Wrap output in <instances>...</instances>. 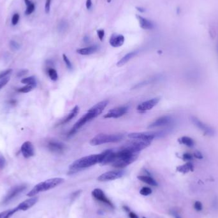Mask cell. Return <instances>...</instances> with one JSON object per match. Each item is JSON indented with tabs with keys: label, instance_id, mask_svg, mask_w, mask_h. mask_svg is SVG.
<instances>
[{
	"label": "cell",
	"instance_id": "obj_39",
	"mask_svg": "<svg viewBox=\"0 0 218 218\" xmlns=\"http://www.w3.org/2000/svg\"><path fill=\"white\" fill-rule=\"evenodd\" d=\"M182 157L183 159L186 161H191L193 158V155H192L190 153H185L183 155Z\"/></svg>",
	"mask_w": 218,
	"mask_h": 218
},
{
	"label": "cell",
	"instance_id": "obj_8",
	"mask_svg": "<svg viewBox=\"0 0 218 218\" xmlns=\"http://www.w3.org/2000/svg\"><path fill=\"white\" fill-rule=\"evenodd\" d=\"M191 121L193 125L198 129H199V130L202 131L203 133L205 135H207V136H213L215 134V131H214V130L211 126H210L207 124L203 122L199 118L195 117V116H191Z\"/></svg>",
	"mask_w": 218,
	"mask_h": 218
},
{
	"label": "cell",
	"instance_id": "obj_41",
	"mask_svg": "<svg viewBox=\"0 0 218 218\" xmlns=\"http://www.w3.org/2000/svg\"><path fill=\"white\" fill-rule=\"evenodd\" d=\"M67 26H68V24L66 23V22L62 21L59 25V29H60V31H63V30L67 28Z\"/></svg>",
	"mask_w": 218,
	"mask_h": 218
},
{
	"label": "cell",
	"instance_id": "obj_26",
	"mask_svg": "<svg viewBox=\"0 0 218 218\" xmlns=\"http://www.w3.org/2000/svg\"><path fill=\"white\" fill-rule=\"evenodd\" d=\"M179 142L180 144H184L185 145L187 146V147H191L194 145L195 142L193 138H191L189 137H182L180 138H179Z\"/></svg>",
	"mask_w": 218,
	"mask_h": 218
},
{
	"label": "cell",
	"instance_id": "obj_53",
	"mask_svg": "<svg viewBox=\"0 0 218 218\" xmlns=\"http://www.w3.org/2000/svg\"><path fill=\"white\" fill-rule=\"evenodd\" d=\"M98 213H99L100 214H103V212L102 211H101V210H99V211H98Z\"/></svg>",
	"mask_w": 218,
	"mask_h": 218
},
{
	"label": "cell",
	"instance_id": "obj_13",
	"mask_svg": "<svg viewBox=\"0 0 218 218\" xmlns=\"http://www.w3.org/2000/svg\"><path fill=\"white\" fill-rule=\"evenodd\" d=\"M92 195L93 196L94 198H95L96 200H99L100 202H102L104 204L108 205L109 207H110L111 208L114 209V206L113 204L109 200V199L105 196V194L104 193L103 191L99 189V188H96L95 190H94L92 191Z\"/></svg>",
	"mask_w": 218,
	"mask_h": 218
},
{
	"label": "cell",
	"instance_id": "obj_54",
	"mask_svg": "<svg viewBox=\"0 0 218 218\" xmlns=\"http://www.w3.org/2000/svg\"><path fill=\"white\" fill-rule=\"evenodd\" d=\"M143 218H146V217H143Z\"/></svg>",
	"mask_w": 218,
	"mask_h": 218
},
{
	"label": "cell",
	"instance_id": "obj_6",
	"mask_svg": "<svg viewBox=\"0 0 218 218\" xmlns=\"http://www.w3.org/2000/svg\"><path fill=\"white\" fill-rule=\"evenodd\" d=\"M96 117L97 115L95 113V112L89 110L87 112V113H86L84 115L82 116V118H81L78 119V121H77V123L75 124L74 126L72 127V128L70 130L69 133H68V136H71V135H74L82 126H83L86 123H88V121H91V120Z\"/></svg>",
	"mask_w": 218,
	"mask_h": 218
},
{
	"label": "cell",
	"instance_id": "obj_4",
	"mask_svg": "<svg viewBox=\"0 0 218 218\" xmlns=\"http://www.w3.org/2000/svg\"><path fill=\"white\" fill-rule=\"evenodd\" d=\"M123 137L122 134H98L91 139L90 144L96 146L107 143L118 142L121 141Z\"/></svg>",
	"mask_w": 218,
	"mask_h": 218
},
{
	"label": "cell",
	"instance_id": "obj_7",
	"mask_svg": "<svg viewBox=\"0 0 218 218\" xmlns=\"http://www.w3.org/2000/svg\"><path fill=\"white\" fill-rule=\"evenodd\" d=\"M27 186L25 185H21L16 186L12 187L7 193L5 197L3 198V200L2 202L3 205H6L9 204L10 202L16 199L19 195L21 194L24 190H26Z\"/></svg>",
	"mask_w": 218,
	"mask_h": 218
},
{
	"label": "cell",
	"instance_id": "obj_25",
	"mask_svg": "<svg viewBox=\"0 0 218 218\" xmlns=\"http://www.w3.org/2000/svg\"><path fill=\"white\" fill-rule=\"evenodd\" d=\"M177 170L179 172L186 174V173H187L190 171L193 170V165L190 162H188L185 165H180V166L178 167L177 168Z\"/></svg>",
	"mask_w": 218,
	"mask_h": 218
},
{
	"label": "cell",
	"instance_id": "obj_21",
	"mask_svg": "<svg viewBox=\"0 0 218 218\" xmlns=\"http://www.w3.org/2000/svg\"><path fill=\"white\" fill-rule=\"evenodd\" d=\"M78 112H79V107H78V106H76L72 109V110H71L70 112V114L68 115L65 119H63V120H61V121L59 123L58 125H65V124L67 123L68 122L70 121L71 119L76 117L78 113Z\"/></svg>",
	"mask_w": 218,
	"mask_h": 218
},
{
	"label": "cell",
	"instance_id": "obj_31",
	"mask_svg": "<svg viewBox=\"0 0 218 218\" xmlns=\"http://www.w3.org/2000/svg\"><path fill=\"white\" fill-rule=\"evenodd\" d=\"M10 46L13 51H17L20 48V44L14 40H11L10 42Z\"/></svg>",
	"mask_w": 218,
	"mask_h": 218
},
{
	"label": "cell",
	"instance_id": "obj_33",
	"mask_svg": "<svg viewBox=\"0 0 218 218\" xmlns=\"http://www.w3.org/2000/svg\"><path fill=\"white\" fill-rule=\"evenodd\" d=\"M63 60H64V62L65 63L68 68L70 69V70H72V68H73L72 64L71 63L70 59L68 58L67 56L65 54H63Z\"/></svg>",
	"mask_w": 218,
	"mask_h": 218
},
{
	"label": "cell",
	"instance_id": "obj_51",
	"mask_svg": "<svg viewBox=\"0 0 218 218\" xmlns=\"http://www.w3.org/2000/svg\"><path fill=\"white\" fill-rule=\"evenodd\" d=\"M24 2H25V3H26V6L29 5V4H31V3H32L31 1H30V0H24Z\"/></svg>",
	"mask_w": 218,
	"mask_h": 218
},
{
	"label": "cell",
	"instance_id": "obj_27",
	"mask_svg": "<svg viewBox=\"0 0 218 218\" xmlns=\"http://www.w3.org/2000/svg\"><path fill=\"white\" fill-rule=\"evenodd\" d=\"M21 82L22 84H26V85L30 84L35 86V87L36 86V81L35 77L34 76H31L22 78L21 80Z\"/></svg>",
	"mask_w": 218,
	"mask_h": 218
},
{
	"label": "cell",
	"instance_id": "obj_19",
	"mask_svg": "<svg viewBox=\"0 0 218 218\" xmlns=\"http://www.w3.org/2000/svg\"><path fill=\"white\" fill-rule=\"evenodd\" d=\"M108 103V100H103L102 101H100L98 103L96 104L95 105H94V106L90 108L89 110L93 111L97 115V116H98L100 114L102 113L104 109L107 106Z\"/></svg>",
	"mask_w": 218,
	"mask_h": 218
},
{
	"label": "cell",
	"instance_id": "obj_30",
	"mask_svg": "<svg viewBox=\"0 0 218 218\" xmlns=\"http://www.w3.org/2000/svg\"><path fill=\"white\" fill-rule=\"evenodd\" d=\"M152 192V190L149 187H143L140 191V193L144 196H148V195L151 194Z\"/></svg>",
	"mask_w": 218,
	"mask_h": 218
},
{
	"label": "cell",
	"instance_id": "obj_35",
	"mask_svg": "<svg viewBox=\"0 0 218 218\" xmlns=\"http://www.w3.org/2000/svg\"><path fill=\"white\" fill-rule=\"evenodd\" d=\"M19 14H14V16L12 17V23L13 25H16L18 22H19Z\"/></svg>",
	"mask_w": 218,
	"mask_h": 218
},
{
	"label": "cell",
	"instance_id": "obj_52",
	"mask_svg": "<svg viewBox=\"0 0 218 218\" xmlns=\"http://www.w3.org/2000/svg\"><path fill=\"white\" fill-rule=\"evenodd\" d=\"M174 216H175V218H181V217H180L178 214L174 213Z\"/></svg>",
	"mask_w": 218,
	"mask_h": 218
},
{
	"label": "cell",
	"instance_id": "obj_23",
	"mask_svg": "<svg viewBox=\"0 0 218 218\" xmlns=\"http://www.w3.org/2000/svg\"><path fill=\"white\" fill-rule=\"evenodd\" d=\"M138 53V51H133V52H131L126 54L121 59H120L119 61L117 63V66L118 67H121L123 65H125L126 63L128 62L130 59H132L133 57H135Z\"/></svg>",
	"mask_w": 218,
	"mask_h": 218
},
{
	"label": "cell",
	"instance_id": "obj_45",
	"mask_svg": "<svg viewBox=\"0 0 218 218\" xmlns=\"http://www.w3.org/2000/svg\"><path fill=\"white\" fill-rule=\"evenodd\" d=\"M86 8L88 10H90L92 6V1L91 0H86Z\"/></svg>",
	"mask_w": 218,
	"mask_h": 218
},
{
	"label": "cell",
	"instance_id": "obj_12",
	"mask_svg": "<svg viewBox=\"0 0 218 218\" xmlns=\"http://www.w3.org/2000/svg\"><path fill=\"white\" fill-rule=\"evenodd\" d=\"M160 99L159 98H155L147 101H145L144 102H142L140 105H138L137 110L140 112H145L148 110H151V109L155 107L156 105L159 103Z\"/></svg>",
	"mask_w": 218,
	"mask_h": 218
},
{
	"label": "cell",
	"instance_id": "obj_18",
	"mask_svg": "<svg viewBox=\"0 0 218 218\" xmlns=\"http://www.w3.org/2000/svg\"><path fill=\"white\" fill-rule=\"evenodd\" d=\"M110 46L113 47H119L122 46L125 43V36L123 35L113 34L109 40Z\"/></svg>",
	"mask_w": 218,
	"mask_h": 218
},
{
	"label": "cell",
	"instance_id": "obj_28",
	"mask_svg": "<svg viewBox=\"0 0 218 218\" xmlns=\"http://www.w3.org/2000/svg\"><path fill=\"white\" fill-rule=\"evenodd\" d=\"M47 73L48 77H50L52 81H56L58 79V75L57 71L55 69L52 68H48L47 70Z\"/></svg>",
	"mask_w": 218,
	"mask_h": 218
},
{
	"label": "cell",
	"instance_id": "obj_22",
	"mask_svg": "<svg viewBox=\"0 0 218 218\" xmlns=\"http://www.w3.org/2000/svg\"><path fill=\"white\" fill-rule=\"evenodd\" d=\"M98 46H92L88 47L85 48H79V49L77 50V52L78 54L83 56H88V55H91L93 53H95V52L98 50Z\"/></svg>",
	"mask_w": 218,
	"mask_h": 218
},
{
	"label": "cell",
	"instance_id": "obj_46",
	"mask_svg": "<svg viewBox=\"0 0 218 218\" xmlns=\"http://www.w3.org/2000/svg\"><path fill=\"white\" fill-rule=\"evenodd\" d=\"M194 156L195 157H196L197 158H198V159H202V158H203V156H202V154H201L200 152H195V153L194 154Z\"/></svg>",
	"mask_w": 218,
	"mask_h": 218
},
{
	"label": "cell",
	"instance_id": "obj_44",
	"mask_svg": "<svg viewBox=\"0 0 218 218\" xmlns=\"http://www.w3.org/2000/svg\"><path fill=\"white\" fill-rule=\"evenodd\" d=\"M81 192V191L79 190V191H76V192L73 193L72 194H71V200H74L75 198H77L78 195H79V194H80Z\"/></svg>",
	"mask_w": 218,
	"mask_h": 218
},
{
	"label": "cell",
	"instance_id": "obj_24",
	"mask_svg": "<svg viewBox=\"0 0 218 218\" xmlns=\"http://www.w3.org/2000/svg\"><path fill=\"white\" fill-rule=\"evenodd\" d=\"M137 178L138 180H140V181L147 184V185H149L152 186H157V182L152 177H150V176L140 175V176H138Z\"/></svg>",
	"mask_w": 218,
	"mask_h": 218
},
{
	"label": "cell",
	"instance_id": "obj_36",
	"mask_svg": "<svg viewBox=\"0 0 218 218\" xmlns=\"http://www.w3.org/2000/svg\"><path fill=\"white\" fill-rule=\"evenodd\" d=\"M9 80H10L9 77H7L3 78V79L0 81V89H1L2 88L4 87L5 85H6V84L9 82Z\"/></svg>",
	"mask_w": 218,
	"mask_h": 218
},
{
	"label": "cell",
	"instance_id": "obj_3",
	"mask_svg": "<svg viewBox=\"0 0 218 218\" xmlns=\"http://www.w3.org/2000/svg\"><path fill=\"white\" fill-rule=\"evenodd\" d=\"M97 163H100V154L81 157L71 163L69 168L71 170L76 171L93 166Z\"/></svg>",
	"mask_w": 218,
	"mask_h": 218
},
{
	"label": "cell",
	"instance_id": "obj_10",
	"mask_svg": "<svg viewBox=\"0 0 218 218\" xmlns=\"http://www.w3.org/2000/svg\"><path fill=\"white\" fill-rule=\"evenodd\" d=\"M128 108L129 107L128 106H123L112 108L104 115V118H119L126 114L128 111Z\"/></svg>",
	"mask_w": 218,
	"mask_h": 218
},
{
	"label": "cell",
	"instance_id": "obj_1",
	"mask_svg": "<svg viewBox=\"0 0 218 218\" xmlns=\"http://www.w3.org/2000/svg\"><path fill=\"white\" fill-rule=\"evenodd\" d=\"M139 155V153H133L121 147L117 152H115V160L112 163V167L123 168L133 163Z\"/></svg>",
	"mask_w": 218,
	"mask_h": 218
},
{
	"label": "cell",
	"instance_id": "obj_9",
	"mask_svg": "<svg viewBox=\"0 0 218 218\" xmlns=\"http://www.w3.org/2000/svg\"><path fill=\"white\" fill-rule=\"evenodd\" d=\"M125 174V172L122 170H116V171H110L105 172L101 174L98 177V180L100 182H107L110 180H113L121 178Z\"/></svg>",
	"mask_w": 218,
	"mask_h": 218
},
{
	"label": "cell",
	"instance_id": "obj_37",
	"mask_svg": "<svg viewBox=\"0 0 218 218\" xmlns=\"http://www.w3.org/2000/svg\"><path fill=\"white\" fill-rule=\"evenodd\" d=\"M51 3V0H46V5H45V11H46V14H48L50 12Z\"/></svg>",
	"mask_w": 218,
	"mask_h": 218
},
{
	"label": "cell",
	"instance_id": "obj_47",
	"mask_svg": "<svg viewBox=\"0 0 218 218\" xmlns=\"http://www.w3.org/2000/svg\"><path fill=\"white\" fill-rule=\"evenodd\" d=\"M129 217L130 218H138V216L136 214H135L133 212H129Z\"/></svg>",
	"mask_w": 218,
	"mask_h": 218
},
{
	"label": "cell",
	"instance_id": "obj_14",
	"mask_svg": "<svg viewBox=\"0 0 218 218\" xmlns=\"http://www.w3.org/2000/svg\"><path fill=\"white\" fill-rule=\"evenodd\" d=\"M21 151L22 155L25 158H29L35 155V149L32 143L29 141L24 142L22 144Z\"/></svg>",
	"mask_w": 218,
	"mask_h": 218
},
{
	"label": "cell",
	"instance_id": "obj_48",
	"mask_svg": "<svg viewBox=\"0 0 218 218\" xmlns=\"http://www.w3.org/2000/svg\"><path fill=\"white\" fill-rule=\"evenodd\" d=\"M137 10L138 11V12H140L141 13H143L145 12V9L144 8H142V7H136Z\"/></svg>",
	"mask_w": 218,
	"mask_h": 218
},
{
	"label": "cell",
	"instance_id": "obj_15",
	"mask_svg": "<svg viewBox=\"0 0 218 218\" xmlns=\"http://www.w3.org/2000/svg\"><path fill=\"white\" fill-rule=\"evenodd\" d=\"M38 198L33 197L31 198L27 199V200L21 202V204L17 207H18L19 210V211H21V210L25 211V210L29 209L30 208H31L33 206L35 205L37 203V202H38Z\"/></svg>",
	"mask_w": 218,
	"mask_h": 218
},
{
	"label": "cell",
	"instance_id": "obj_43",
	"mask_svg": "<svg viewBox=\"0 0 218 218\" xmlns=\"http://www.w3.org/2000/svg\"><path fill=\"white\" fill-rule=\"evenodd\" d=\"M5 165V160L3 156H0V169L4 168Z\"/></svg>",
	"mask_w": 218,
	"mask_h": 218
},
{
	"label": "cell",
	"instance_id": "obj_20",
	"mask_svg": "<svg viewBox=\"0 0 218 218\" xmlns=\"http://www.w3.org/2000/svg\"><path fill=\"white\" fill-rule=\"evenodd\" d=\"M137 17L138 19V20L139 21V23H140V27L144 29H152L154 28V24L152 23V22L149 21V19L140 16H138L137 15Z\"/></svg>",
	"mask_w": 218,
	"mask_h": 218
},
{
	"label": "cell",
	"instance_id": "obj_11",
	"mask_svg": "<svg viewBox=\"0 0 218 218\" xmlns=\"http://www.w3.org/2000/svg\"><path fill=\"white\" fill-rule=\"evenodd\" d=\"M161 133L156 132H140V133H131L128 134L129 138L133 139H140V140H151L161 135Z\"/></svg>",
	"mask_w": 218,
	"mask_h": 218
},
{
	"label": "cell",
	"instance_id": "obj_50",
	"mask_svg": "<svg viewBox=\"0 0 218 218\" xmlns=\"http://www.w3.org/2000/svg\"><path fill=\"white\" fill-rule=\"evenodd\" d=\"M7 212H8V210H5V211H3V212L0 213V218H3V217H4L6 215V214L7 213Z\"/></svg>",
	"mask_w": 218,
	"mask_h": 218
},
{
	"label": "cell",
	"instance_id": "obj_17",
	"mask_svg": "<svg viewBox=\"0 0 218 218\" xmlns=\"http://www.w3.org/2000/svg\"><path fill=\"white\" fill-rule=\"evenodd\" d=\"M47 147L51 152L59 153L63 152L65 150V146L62 143L59 142L51 140L48 142Z\"/></svg>",
	"mask_w": 218,
	"mask_h": 218
},
{
	"label": "cell",
	"instance_id": "obj_2",
	"mask_svg": "<svg viewBox=\"0 0 218 218\" xmlns=\"http://www.w3.org/2000/svg\"><path fill=\"white\" fill-rule=\"evenodd\" d=\"M64 182V179L62 178H52L41 182L36 185L27 194L29 197H33L39 193L43 192L51 189H53L56 186L61 185Z\"/></svg>",
	"mask_w": 218,
	"mask_h": 218
},
{
	"label": "cell",
	"instance_id": "obj_34",
	"mask_svg": "<svg viewBox=\"0 0 218 218\" xmlns=\"http://www.w3.org/2000/svg\"><path fill=\"white\" fill-rule=\"evenodd\" d=\"M12 69H8L0 72V79H3V78L7 77L9 75L12 73Z\"/></svg>",
	"mask_w": 218,
	"mask_h": 218
},
{
	"label": "cell",
	"instance_id": "obj_29",
	"mask_svg": "<svg viewBox=\"0 0 218 218\" xmlns=\"http://www.w3.org/2000/svg\"><path fill=\"white\" fill-rule=\"evenodd\" d=\"M35 88H36L35 86H34L33 85L28 84V85L24 86V87L19 89L18 91L20 93H29L30 91H31L32 90Z\"/></svg>",
	"mask_w": 218,
	"mask_h": 218
},
{
	"label": "cell",
	"instance_id": "obj_49",
	"mask_svg": "<svg viewBox=\"0 0 218 218\" xmlns=\"http://www.w3.org/2000/svg\"><path fill=\"white\" fill-rule=\"evenodd\" d=\"M123 208L124 210H125V211L126 212H130V208L128 207H127V206L125 205V206L123 207Z\"/></svg>",
	"mask_w": 218,
	"mask_h": 218
},
{
	"label": "cell",
	"instance_id": "obj_5",
	"mask_svg": "<svg viewBox=\"0 0 218 218\" xmlns=\"http://www.w3.org/2000/svg\"><path fill=\"white\" fill-rule=\"evenodd\" d=\"M152 140H140L135 139V140L127 143L123 145L122 148L128 151L133 153H139L142 150L147 148L151 145Z\"/></svg>",
	"mask_w": 218,
	"mask_h": 218
},
{
	"label": "cell",
	"instance_id": "obj_16",
	"mask_svg": "<svg viewBox=\"0 0 218 218\" xmlns=\"http://www.w3.org/2000/svg\"><path fill=\"white\" fill-rule=\"evenodd\" d=\"M172 121V118L170 116L168 115H165L161 117L156 119L155 121H154L151 125H149L148 126V128H154L156 127H160V126H163L165 125H168V124H170Z\"/></svg>",
	"mask_w": 218,
	"mask_h": 218
},
{
	"label": "cell",
	"instance_id": "obj_32",
	"mask_svg": "<svg viewBox=\"0 0 218 218\" xmlns=\"http://www.w3.org/2000/svg\"><path fill=\"white\" fill-rule=\"evenodd\" d=\"M35 4H34V3H31V4H29V5L27 6V9H26V10L25 14L26 15H30L31 14H32L34 12V10H35Z\"/></svg>",
	"mask_w": 218,
	"mask_h": 218
},
{
	"label": "cell",
	"instance_id": "obj_40",
	"mask_svg": "<svg viewBox=\"0 0 218 218\" xmlns=\"http://www.w3.org/2000/svg\"><path fill=\"white\" fill-rule=\"evenodd\" d=\"M194 207V209H196L197 210H198V211H200V210H202V209H203V205H202V204L200 202L197 201V202H195Z\"/></svg>",
	"mask_w": 218,
	"mask_h": 218
},
{
	"label": "cell",
	"instance_id": "obj_42",
	"mask_svg": "<svg viewBox=\"0 0 218 218\" xmlns=\"http://www.w3.org/2000/svg\"><path fill=\"white\" fill-rule=\"evenodd\" d=\"M28 72V70H20V71H19V72L17 73V76L18 77H21L22 76H25L26 74H27Z\"/></svg>",
	"mask_w": 218,
	"mask_h": 218
},
{
	"label": "cell",
	"instance_id": "obj_38",
	"mask_svg": "<svg viewBox=\"0 0 218 218\" xmlns=\"http://www.w3.org/2000/svg\"><path fill=\"white\" fill-rule=\"evenodd\" d=\"M97 35L101 41H103L105 36V31L103 29L97 30Z\"/></svg>",
	"mask_w": 218,
	"mask_h": 218
}]
</instances>
